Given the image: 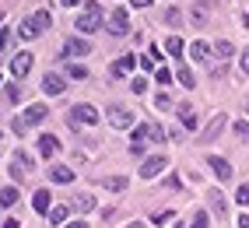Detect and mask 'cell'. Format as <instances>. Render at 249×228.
Masks as SVG:
<instances>
[{
  "label": "cell",
  "mask_w": 249,
  "mask_h": 228,
  "mask_svg": "<svg viewBox=\"0 0 249 228\" xmlns=\"http://www.w3.org/2000/svg\"><path fill=\"white\" fill-rule=\"evenodd\" d=\"M74 28L81 32V35H91V32H98V28H102V7H98L95 0H88V7H85V14L74 21Z\"/></svg>",
  "instance_id": "cell-1"
},
{
  "label": "cell",
  "mask_w": 249,
  "mask_h": 228,
  "mask_svg": "<svg viewBox=\"0 0 249 228\" xmlns=\"http://www.w3.org/2000/svg\"><path fill=\"white\" fill-rule=\"evenodd\" d=\"M46 28H49V11H36V14H28V18L21 21L18 35L21 39H36L39 32H46Z\"/></svg>",
  "instance_id": "cell-2"
},
{
  "label": "cell",
  "mask_w": 249,
  "mask_h": 228,
  "mask_svg": "<svg viewBox=\"0 0 249 228\" xmlns=\"http://www.w3.org/2000/svg\"><path fill=\"white\" fill-rule=\"evenodd\" d=\"M46 116H49V109L36 102V105H28V109L21 112V116H18V120H14V130H18V134H25V130H28V126H36V123H42Z\"/></svg>",
  "instance_id": "cell-3"
},
{
  "label": "cell",
  "mask_w": 249,
  "mask_h": 228,
  "mask_svg": "<svg viewBox=\"0 0 249 228\" xmlns=\"http://www.w3.org/2000/svg\"><path fill=\"white\" fill-rule=\"evenodd\" d=\"M98 123V109L88 105V102H81L71 109V126H95Z\"/></svg>",
  "instance_id": "cell-4"
},
{
  "label": "cell",
  "mask_w": 249,
  "mask_h": 228,
  "mask_svg": "<svg viewBox=\"0 0 249 228\" xmlns=\"http://www.w3.org/2000/svg\"><path fill=\"white\" fill-rule=\"evenodd\" d=\"M109 32H112V35H126V32H130V14L123 7H116L109 14Z\"/></svg>",
  "instance_id": "cell-5"
},
{
  "label": "cell",
  "mask_w": 249,
  "mask_h": 228,
  "mask_svg": "<svg viewBox=\"0 0 249 228\" xmlns=\"http://www.w3.org/2000/svg\"><path fill=\"white\" fill-rule=\"evenodd\" d=\"M109 123H112L116 130H130V126H134V112L123 109V105H112V109H109Z\"/></svg>",
  "instance_id": "cell-6"
},
{
  "label": "cell",
  "mask_w": 249,
  "mask_h": 228,
  "mask_svg": "<svg viewBox=\"0 0 249 228\" xmlns=\"http://www.w3.org/2000/svg\"><path fill=\"white\" fill-rule=\"evenodd\" d=\"M165 165H169V158H165V155H151V158L141 165V179H155V175H161Z\"/></svg>",
  "instance_id": "cell-7"
},
{
  "label": "cell",
  "mask_w": 249,
  "mask_h": 228,
  "mask_svg": "<svg viewBox=\"0 0 249 228\" xmlns=\"http://www.w3.org/2000/svg\"><path fill=\"white\" fill-rule=\"evenodd\" d=\"M88 53H91L88 39H77V35L63 39V56H88Z\"/></svg>",
  "instance_id": "cell-8"
},
{
  "label": "cell",
  "mask_w": 249,
  "mask_h": 228,
  "mask_svg": "<svg viewBox=\"0 0 249 228\" xmlns=\"http://www.w3.org/2000/svg\"><path fill=\"white\" fill-rule=\"evenodd\" d=\"M28 70H32V53H28V50L14 53V56H11V74H14V77H25Z\"/></svg>",
  "instance_id": "cell-9"
},
{
  "label": "cell",
  "mask_w": 249,
  "mask_h": 228,
  "mask_svg": "<svg viewBox=\"0 0 249 228\" xmlns=\"http://www.w3.org/2000/svg\"><path fill=\"white\" fill-rule=\"evenodd\" d=\"M207 169L218 175V179H231V165H228L221 155H211V158H207Z\"/></svg>",
  "instance_id": "cell-10"
},
{
  "label": "cell",
  "mask_w": 249,
  "mask_h": 228,
  "mask_svg": "<svg viewBox=\"0 0 249 228\" xmlns=\"http://www.w3.org/2000/svg\"><path fill=\"white\" fill-rule=\"evenodd\" d=\"M49 197H53L49 190H36L32 193V210H36V214H49V210H53L49 207Z\"/></svg>",
  "instance_id": "cell-11"
},
{
  "label": "cell",
  "mask_w": 249,
  "mask_h": 228,
  "mask_svg": "<svg viewBox=\"0 0 249 228\" xmlns=\"http://www.w3.org/2000/svg\"><path fill=\"white\" fill-rule=\"evenodd\" d=\"M207 204H211V210H214L218 218L228 214V204H225V193H221V190H207Z\"/></svg>",
  "instance_id": "cell-12"
},
{
  "label": "cell",
  "mask_w": 249,
  "mask_h": 228,
  "mask_svg": "<svg viewBox=\"0 0 249 228\" xmlns=\"http://www.w3.org/2000/svg\"><path fill=\"white\" fill-rule=\"evenodd\" d=\"M56 151H60V140H56L53 134H42V137H39V155H42V158H53Z\"/></svg>",
  "instance_id": "cell-13"
},
{
  "label": "cell",
  "mask_w": 249,
  "mask_h": 228,
  "mask_svg": "<svg viewBox=\"0 0 249 228\" xmlns=\"http://www.w3.org/2000/svg\"><path fill=\"white\" fill-rule=\"evenodd\" d=\"M207 56H211V46H207L204 39L190 42V60H196V63H207Z\"/></svg>",
  "instance_id": "cell-14"
},
{
  "label": "cell",
  "mask_w": 249,
  "mask_h": 228,
  "mask_svg": "<svg viewBox=\"0 0 249 228\" xmlns=\"http://www.w3.org/2000/svg\"><path fill=\"white\" fill-rule=\"evenodd\" d=\"M225 123H228V120H225V112H218V116H214V120L204 126V140H214V137H218L221 130H225Z\"/></svg>",
  "instance_id": "cell-15"
},
{
  "label": "cell",
  "mask_w": 249,
  "mask_h": 228,
  "mask_svg": "<svg viewBox=\"0 0 249 228\" xmlns=\"http://www.w3.org/2000/svg\"><path fill=\"white\" fill-rule=\"evenodd\" d=\"M151 137V130H147V123H141V126H134V137H130V148L134 151H144V140Z\"/></svg>",
  "instance_id": "cell-16"
},
{
  "label": "cell",
  "mask_w": 249,
  "mask_h": 228,
  "mask_svg": "<svg viewBox=\"0 0 249 228\" xmlns=\"http://www.w3.org/2000/svg\"><path fill=\"white\" fill-rule=\"evenodd\" d=\"M42 91H46V95H60V91H63V77H60V74H46V77H42Z\"/></svg>",
  "instance_id": "cell-17"
},
{
  "label": "cell",
  "mask_w": 249,
  "mask_h": 228,
  "mask_svg": "<svg viewBox=\"0 0 249 228\" xmlns=\"http://www.w3.org/2000/svg\"><path fill=\"white\" fill-rule=\"evenodd\" d=\"M176 77H179V85H182V88H196V77H193V70L186 67V63H179Z\"/></svg>",
  "instance_id": "cell-18"
},
{
  "label": "cell",
  "mask_w": 249,
  "mask_h": 228,
  "mask_svg": "<svg viewBox=\"0 0 249 228\" xmlns=\"http://www.w3.org/2000/svg\"><path fill=\"white\" fill-rule=\"evenodd\" d=\"M49 179H53V183H74V169L56 165V169H49Z\"/></svg>",
  "instance_id": "cell-19"
},
{
  "label": "cell",
  "mask_w": 249,
  "mask_h": 228,
  "mask_svg": "<svg viewBox=\"0 0 249 228\" xmlns=\"http://www.w3.org/2000/svg\"><path fill=\"white\" fill-rule=\"evenodd\" d=\"M179 120H182V126H186V130H196V112H193V105H179Z\"/></svg>",
  "instance_id": "cell-20"
},
{
  "label": "cell",
  "mask_w": 249,
  "mask_h": 228,
  "mask_svg": "<svg viewBox=\"0 0 249 228\" xmlns=\"http://www.w3.org/2000/svg\"><path fill=\"white\" fill-rule=\"evenodd\" d=\"M165 50H169V53H172V56L179 60L182 53H186V42H182L179 35H169V42H165Z\"/></svg>",
  "instance_id": "cell-21"
},
{
  "label": "cell",
  "mask_w": 249,
  "mask_h": 228,
  "mask_svg": "<svg viewBox=\"0 0 249 228\" xmlns=\"http://www.w3.org/2000/svg\"><path fill=\"white\" fill-rule=\"evenodd\" d=\"M0 204H4V207L18 204V186H4V190H0Z\"/></svg>",
  "instance_id": "cell-22"
},
{
  "label": "cell",
  "mask_w": 249,
  "mask_h": 228,
  "mask_svg": "<svg viewBox=\"0 0 249 228\" xmlns=\"http://www.w3.org/2000/svg\"><path fill=\"white\" fill-rule=\"evenodd\" d=\"M134 63H137L134 56H123V60H116V63H112V74H130V70H134Z\"/></svg>",
  "instance_id": "cell-23"
},
{
  "label": "cell",
  "mask_w": 249,
  "mask_h": 228,
  "mask_svg": "<svg viewBox=\"0 0 249 228\" xmlns=\"http://www.w3.org/2000/svg\"><path fill=\"white\" fill-rule=\"evenodd\" d=\"M95 207V197H88V193H81V197L74 200V210H81V214H85V210H91Z\"/></svg>",
  "instance_id": "cell-24"
},
{
  "label": "cell",
  "mask_w": 249,
  "mask_h": 228,
  "mask_svg": "<svg viewBox=\"0 0 249 228\" xmlns=\"http://www.w3.org/2000/svg\"><path fill=\"white\" fill-rule=\"evenodd\" d=\"M67 214H71V207H53V210H49V221H53V225H63V221H67Z\"/></svg>",
  "instance_id": "cell-25"
},
{
  "label": "cell",
  "mask_w": 249,
  "mask_h": 228,
  "mask_svg": "<svg viewBox=\"0 0 249 228\" xmlns=\"http://www.w3.org/2000/svg\"><path fill=\"white\" fill-rule=\"evenodd\" d=\"M235 204H242V207H249V183H242V186L235 190Z\"/></svg>",
  "instance_id": "cell-26"
},
{
  "label": "cell",
  "mask_w": 249,
  "mask_h": 228,
  "mask_svg": "<svg viewBox=\"0 0 249 228\" xmlns=\"http://www.w3.org/2000/svg\"><path fill=\"white\" fill-rule=\"evenodd\" d=\"M106 186H109V190H126V175H109Z\"/></svg>",
  "instance_id": "cell-27"
},
{
  "label": "cell",
  "mask_w": 249,
  "mask_h": 228,
  "mask_svg": "<svg viewBox=\"0 0 249 228\" xmlns=\"http://www.w3.org/2000/svg\"><path fill=\"white\" fill-rule=\"evenodd\" d=\"M214 53H218L221 60H228V56H231V53H235V50H231V42H225V39H221L218 46H214Z\"/></svg>",
  "instance_id": "cell-28"
},
{
  "label": "cell",
  "mask_w": 249,
  "mask_h": 228,
  "mask_svg": "<svg viewBox=\"0 0 249 228\" xmlns=\"http://www.w3.org/2000/svg\"><path fill=\"white\" fill-rule=\"evenodd\" d=\"M67 74L81 81V77H88V67H85V63H71V67H67Z\"/></svg>",
  "instance_id": "cell-29"
},
{
  "label": "cell",
  "mask_w": 249,
  "mask_h": 228,
  "mask_svg": "<svg viewBox=\"0 0 249 228\" xmlns=\"http://www.w3.org/2000/svg\"><path fill=\"white\" fill-rule=\"evenodd\" d=\"M231 130H235V137L249 140V123H246V120H235V126H231Z\"/></svg>",
  "instance_id": "cell-30"
},
{
  "label": "cell",
  "mask_w": 249,
  "mask_h": 228,
  "mask_svg": "<svg viewBox=\"0 0 249 228\" xmlns=\"http://www.w3.org/2000/svg\"><path fill=\"white\" fill-rule=\"evenodd\" d=\"M190 228H211V218H207V210H200V214L193 218V225Z\"/></svg>",
  "instance_id": "cell-31"
},
{
  "label": "cell",
  "mask_w": 249,
  "mask_h": 228,
  "mask_svg": "<svg viewBox=\"0 0 249 228\" xmlns=\"http://www.w3.org/2000/svg\"><path fill=\"white\" fill-rule=\"evenodd\" d=\"M155 105H158V109H172V99H169L165 91H158V95H155Z\"/></svg>",
  "instance_id": "cell-32"
},
{
  "label": "cell",
  "mask_w": 249,
  "mask_h": 228,
  "mask_svg": "<svg viewBox=\"0 0 249 228\" xmlns=\"http://www.w3.org/2000/svg\"><path fill=\"white\" fill-rule=\"evenodd\" d=\"M239 70H242V74H249V46L239 53Z\"/></svg>",
  "instance_id": "cell-33"
},
{
  "label": "cell",
  "mask_w": 249,
  "mask_h": 228,
  "mask_svg": "<svg viewBox=\"0 0 249 228\" xmlns=\"http://www.w3.org/2000/svg\"><path fill=\"white\" fill-rule=\"evenodd\" d=\"M155 81H158V85H169V81H172V74L165 70V67H158V70H155Z\"/></svg>",
  "instance_id": "cell-34"
},
{
  "label": "cell",
  "mask_w": 249,
  "mask_h": 228,
  "mask_svg": "<svg viewBox=\"0 0 249 228\" xmlns=\"http://www.w3.org/2000/svg\"><path fill=\"white\" fill-rule=\"evenodd\" d=\"M204 18H207V11L196 4V7H193V25H204Z\"/></svg>",
  "instance_id": "cell-35"
},
{
  "label": "cell",
  "mask_w": 249,
  "mask_h": 228,
  "mask_svg": "<svg viewBox=\"0 0 249 228\" xmlns=\"http://www.w3.org/2000/svg\"><path fill=\"white\" fill-rule=\"evenodd\" d=\"M21 99V88L18 85H7V102H18Z\"/></svg>",
  "instance_id": "cell-36"
},
{
  "label": "cell",
  "mask_w": 249,
  "mask_h": 228,
  "mask_svg": "<svg viewBox=\"0 0 249 228\" xmlns=\"http://www.w3.org/2000/svg\"><path fill=\"white\" fill-rule=\"evenodd\" d=\"M130 88H134L137 95H144V88H147V81H144V77H134V81H130Z\"/></svg>",
  "instance_id": "cell-37"
},
{
  "label": "cell",
  "mask_w": 249,
  "mask_h": 228,
  "mask_svg": "<svg viewBox=\"0 0 249 228\" xmlns=\"http://www.w3.org/2000/svg\"><path fill=\"white\" fill-rule=\"evenodd\" d=\"M147 130H151V140H161V137H165V130H161L158 123H147Z\"/></svg>",
  "instance_id": "cell-38"
},
{
  "label": "cell",
  "mask_w": 249,
  "mask_h": 228,
  "mask_svg": "<svg viewBox=\"0 0 249 228\" xmlns=\"http://www.w3.org/2000/svg\"><path fill=\"white\" fill-rule=\"evenodd\" d=\"M7 42H11V28H0V53L7 50Z\"/></svg>",
  "instance_id": "cell-39"
},
{
  "label": "cell",
  "mask_w": 249,
  "mask_h": 228,
  "mask_svg": "<svg viewBox=\"0 0 249 228\" xmlns=\"http://www.w3.org/2000/svg\"><path fill=\"white\" fill-rule=\"evenodd\" d=\"M141 67H144V70H151V67H155V56H151V53L141 56Z\"/></svg>",
  "instance_id": "cell-40"
},
{
  "label": "cell",
  "mask_w": 249,
  "mask_h": 228,
  "mask_svg": "<svg viewBox=\"0 0 249 228\" xmlns=\"http://www.w3.org/2000/svg\"><path fill=\"white\" fill-rule=\"evenodd\" d=\"M235 225H239V228H249V214H239V218H235Z\"/></svg>",
  "instance_id": "cell-41"
},
{
  "label": "cell",
  "mask_w": 249,
  "mask_h": 228,
  "mask_svg": "<svg viewBox=\"0 0 249 228\" xmlns=\"http://www.w3.org/2000/svg\"><path fill=\"white\" fill-rule=\"evenodd\" d=\"M0 228H21V221H14V218H7V221L0 225Z\"/></svg>",
  "instance_id": "cell-42"
},
{
  "label": "cell",
  "mask_w": 249,
  "mask_h": 228,
  "mask_svg": "<svg viewBox=\"0 0 249 228\" xmlns=\"http://www.w3.org/2000/svg\"><path fill=\"white\" fill-rule=\"evenodd\" d=\"M63 228H88V221H71V225H63Z\"/></svg>",
  "instance_id": "cell-43"
},
{
  "label": "cell",
  "mask_w": 249,
  "mask_h": 228,
  "mask_svg": "<svg viewBox=\"0 0 249 228\" xmlns=\"http://www.w3.org/2000/svg\"><path fill=\"white\" fill-rule=\"evenodd\" d=\"M130 4H134V7H147L151 0H130Z\"/></svg>",
  "instance_id": "cell-44"
},
{
  "label": "cell",
  "mask_w": 249,
  "mask_h": 228,
  "mask_svg": "<svg viewBox=\"0 0 249 228\" xmlns=\"http://www.w3.org/2000/svg\"><path fill=\"white\" fill-rule=\"evenodd\" d=\"M60 4H63V7H77V4H81V0H60Z\"/></svg>",
  "instance_id": "cell-45"
},
{
  "label": "cell",
  "mask_w": 249,
  "mask_h": 228,
  "mask_svg": "<svg viewBox=\"0 0 249 228\" xmlns=\"http://www.w3.org/2000/svg\"><path fill=\"white\" fill-rule=\"evenodd\" d=\"M126 228H144V225H141V221H134V225H126Z\"/></svg>",
  "instance_id": "cell-46"
}]
</instances>
